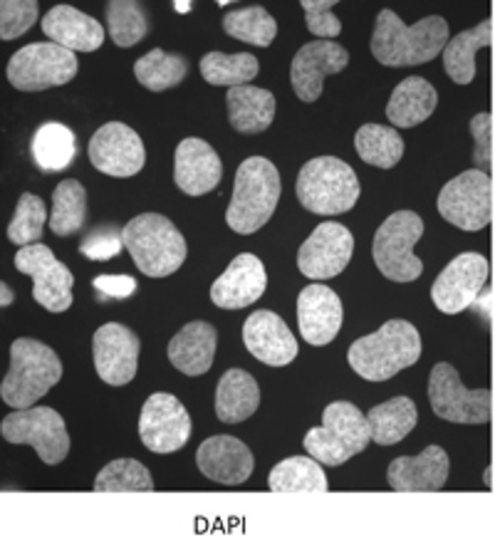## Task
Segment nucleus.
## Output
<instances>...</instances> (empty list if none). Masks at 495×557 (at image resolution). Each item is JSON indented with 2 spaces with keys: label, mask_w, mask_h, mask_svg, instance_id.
Returning a JSON list of instances; mask_svg holds the SVG:
<instances>
[{
  "label": "nucleus",
  "mask_w": 495,
  "mask_h": 557,
  "mask_svg": "<svg viewBox=\"0 0 495 557\" xmlns=\"http://www.w3.org/2000/svg\"><path fill=\"white\" fill-rule=\"evenodd\" d=\"M471 134L475 139V149H473V159H475V169L485 172V166L491 164L493 159V116L488 112L475 114L471 120Z\"/></svg>",
  "instance_id": "nucleus-46"
},
{
  "label": "nucleus",
  "mask_w": 495,
  "mask_h": 557,
  "mask_svg": "<svg viewBox=\"0 0 495 557\" xmlns=\"http://www.w3.org/2000/svg\"><path fill=\"white\" fill-rule=\"evenodd\" d=\"M297 199L310 213L339 215L355 209L362 194L355 169L337 157L310 159L295 184Z\"/></svg>",
  "instance_id": "nucleus-6"
},
{
  "label": "nucleus",
  "mask_w": 495,
  "mask_h": 557,
  "mask_svg": "<svg viewBox=\"0 0 495 557\" xmlns=\"http://www.w3.org/2000/svg\"><path fill=\"white\" fill-rule=\"evenodd\" d=\"M87 221V191L75 178H65L52 191L50 231L55 236H72Z\"/></svg>",
  "instance_id": "nucleus-37"
},
{
  "label": "nucleus",
  "mask_w": 495,
  "mask_h": 557,
  "mask_svg": "<svg viewBox=\"0 0 495 557\" xmlns=\"http://www.w3.org/2000/svg\"><path fill=\"white\" fill-rule=\"evenodd\" d=\"M223 164L209 141L188 137L178 141L174 154V182L186 196H203L219 186Z\"/></svg>",
  "instance_id": "nucleus-25"
},
{
  "label": "nucleus",
  "mask_w": 495,
  "mask_h": 557,
  "mask_svg": "<svg viewBox=\"0 0 495 557\" xmlns=\"http://www.w3.org/2000/svg\"><path fill=\"white\" fill-rule=\"evenodd\" d=\"M367 419L369 429H372V442L380 446H394L411 434L419 421V411L409 397H394L369 409Z\"/></svg>",
  "instance_id": "nucleus-33"
},
{
  "label": "nucleus",
  "mask_w": 495,
  "mask_h": 557,
  "mask_svg": "<svg viewBox=\"0 0 495 557\" xmlns=\"http://www.w3.org/2000/svg\"><path fill=\"white\" fill-rule=\"evenodd\" d=\"M424 236V221L413 211H396L374 233L372 258L386 281L413 283L424 273V263L413 246Z\"/></svg>",
  "instance_id": "nucleus-8"
},
{
  "label": "nucleus",
  "mask_w": 495,
  "mask_h": 557,
  "mask_svg": "<svg viewBox=\"0 0 495 557\" xmlns=\"http://www.w3.org/2000/svg\"><path fill=\"white\" fill-rule=\"evenodd\" d=\"M45 223H48V206H45L40 196L23 194L15 206L11 226H8V238H11V244L21 248L38 244Z\"/></svg>",
  "instance_id": "nucleus-42"
},
{
  "label": "nucleus",
  "mask_w": 495,
  "mask_h": 557,
  "mask_svg": "<svg viewBox=\"0 0 495 557\" xmlns=\"http://www.w3.org/2000/svg\"><path fill=\"white\" fill-rule=\"evenodd\" d=\"M196 466L206 479L221 486H240L253 473V451L236 436L219 434L206 438L196 451Z\"/></svg>",
  "instance_id": "nucleus-21"
},
{
  "label": "nucleus",
  "mask_w": 495,
  "mask_h": 557,
  "mask_svg": "<svg viewBox=\"0 0 495 557\" xmlns=\"http://www.w3.org/2000/svg\"><path fill=\"white\" fill-rule=\"evenodd\" d=\"M223 30L240 42L268 48L277 35V23L263 5H248L226 13V17H223Z\"/></svg>",
  "instance_id": "nucleus-39"
},
{
  "label": "nucleus",
  "mask_w": 495,
  "mask_h": 557,
  "mask_svg": "<svg viewBox=\"0 0 495 557\" xmlns=\"http://www.w3.org/2000/svg\"><path fill=\"white\" fill-rule=\"evenodd\" d=\"M438 104V95L434 85L424 77H407L394 87V92L386 102V120L394 127H417L434 114Z\"/></svg>",
  "instance_id": "nucleus-28"
},
{
  "label": "nucleus",
  "mask_w": 495,
  "mask_h": 557,
  "mask_svg": "<svg viewBox=\"0 0 495 557\" xmlns=\"http://www.w3.org/2000/svg\"><path fill=\"white\" fill-rule=\"evenodd\" d=\"M448 23L441 15H429L424 21L407 25L389 8L376 15L369 50L384 67L424 65L446 50Z\"/></svg>",
  "instance_id": "nucleus-1"
},
{
  "label": "nucleus",
  "mask_w": 495,
  "mask_h": 557,
  "mask_svg": "<svg viewBox=\"0 0 495 557\" xmlns=\"http://www.w3.org/2000/svg\"><path fill=\"white\" fill-rule=\"evenodd\" d=\"M62 380L58 352L30 337H17L11 345V370H8L0 397L13 409H30L52 386Z\"/></svg>",
  "instance_id": "nucleus-4"
},
{
  "label": "nucleus",
  "mask_w": 495,
  "mask_h": 557,
  "mask_svg": "<svg viewBox=\"0 0 495 557\" xmlns=\"http://www.w3.org/2000/svg\"><path fill=\"white\" fill-rule=\"evenodd\" d=\"M421 357V335L407 320H386L372 335L359 337L347 352L349 367L367 382H386Z\"/></svg>",
  "instance_id": "nucleus-2"
},
{
  "label": "nucleus",
  "mask_w": 495,
  "mask_h": 557,
  "mask_svg": "<svg viewBox=\"0 0 495 557\" xmlns=\"http://www.w3.org/2000/svg\"><path fill=\"white\" fill-rule=\"evenodd\" d=\"M30 154L45 174L65 172L77 157L75 132L65 127L62 122L40 124L30 139Z\"/></svg>",
  "instance_id": "nucleus-32"
},
{
  "label": "nucleus",
  "mask_w": 495,
  "mask_h": 557,
  "mask_svg": "<svg viewBox=\"0 0 495 557\" xmlns=\"http://www.w3.org/2000/svg\"><path fill=\"white\" fill-rule=\"evenodd\" d=\"M448 454L441 446H426L419 456H399L394 458L386 469V481L399 493H434L446 486Z\"/></svg>",
  "instance_id": "nucleus-24"
},
{
  "label": "nucleus",
  "mask_w": 495,
  "mask_h": 557,
  "mask_svg": "<svg viewBox=\"0 0 495 557\" xmlns=\"http://www.w3.org/2000/svg\"><path fill=\"white\" fill-rule=\"evenodd\" d=\"M141 444L154 454H174L191 438V417L174 394L157 392L144 401L139 417Z\"/></svg>",
  "instance_id": "nucleus-14"
},
{
  "label": "nucleus",
  "mask_w": 495,
  "mask_h": 557,
  "mask_svg": "<svg viewBox=\"0 0 495 557\" xmlns=\"http://www.w3.org/2000/svg\"><path fill=\"white\" fill-rule=\"evenodd\" d=\"M124 248V236L120 228L102 226L95 228L79 246V253L89 260H110Z\"/></svg>",
  "instance_id": "nucleus-45"
},
{
  "label": "nucleus",
  "mask_w": 495,
  "mask_h": 557,
  "mask_svg": "<svg viewBox=\"0 0 495 557\" xmlns=\"http://www.w3.org/2000/svg\"><path fill=\"white\" fill-rule=\"evenodd\" d=\"M124 246L149 277L176 273L186 260V240L174 223L161 213H139L122 228Z\"/></svg>",
  "instance_id": "nucleus-5"
},
{
  "label": "nucleus",
  "mask_w": 495,
  "mask_h": 557,
  "mask_svg": "<svg viewBox=\"0 0 495 557\" xmlns=\"http://www.w3.org/2000/svg\"><path fill=\"white\" fill-rule=\"evenodd\" d=\"M77 75L75 52L55 42H30L8 62V83L21 92L67 85Z\"/></svg>",
  "instance_id": "nucleus-9"
},
{
  "label": "nucleus",
  "mask_w": 495,
  "mask_h": 557,
  "mask_svg": "<svg viewBox=\"0 0 495 557\" xmlns=\"http://www.w3.org/2000/svg\"><path fill=\"white\" fill-rule=\"evenodd\" d=\"M342 320H345V308L332 287L312 283L297 295V325L308 345H330L337 337Z\"/></svg>",
  "instance_id": "nucleus-20"
},
{
  "label": "nucleus",
  "mask_w": 495,
  "mask_h": 557,
  "mask_svg": "<svg viewBox=\"0 0 495 557\" xmlns=\"http://www.w3.org/2000/svg\"><path fill=\"white\" fill-rule=\"evenodd\" d=\"M107 28H110V38L120 48H134L139 45L149 33V15L139 3L132 0H112L104 8Z\"/></svg>",
  "instance_id": "nucleus-40"
},
{
  "label": "nucleus",
  "mask_w": 495,
  "mask_h": 557,
  "mask_svg": "<svg viewBox=\"0 0 495 557\" xmlns=\"http://www.w3.org/2000/svg\"><path fill=\"white\" fill-rule=\"evenodd\" d=\"M0 290H3V300H0V305H3V308H5V305H11V302H13V293L8 290V285H5V283L0 285Z\"/></svg>",
  "instance_id": "nucleus-48"
},
{
  "label": "nucleus",
  "mask_w": 495,
  "mask_h": 557,
  "mask_svg": "<svg viewBox=\"0 0 495 557\" xmlns=\"http://www.w3.org/2000/svg\"><path fill=\"white\" fill-rule=\"evenodd\" d=\"M355 253L352 231L342 223L325 221L314 228L297 250V268L310 281H330L349 265Z\"/></svg>",
  "instance_id": "nucleus-16"
},
{
  "label": "nucleus",
  "mask_w": 495,
  "mask_h": 557,
  "mask_svg": "<svg viewBox=\"0 0 495 557\" xmlns=\"http://www.w3.org/2000/svg\"><path fill=\"white\" fill-rule=\"evenodd\" d=\"M97 493H141L154 491V479L149 469L134 458H116L107 463L95 479Z\"/></svg>",
  "instance_id": "nucleus-41"
},
{
  "label": "nucleus",
  "mask_w": 495,
  "mask_h": 557,
  "mask_svg": "<svg viewBox=\"0 0 495 557\" xmlns=\"http://www.w3.org/2000/svg\"><path fill=\"white\" fill-rule=\"evenodd\" d=\"M15 268L33 277V300L50 312H65L72 305L70 268L60 263L48 246L33 244L15 253Z\"/></svg>",
  "instance_id": "nucleus-13"
},
{
  "label": "nucleus",
  "mask_w": 495,
  "mask_h": 557,
  "mask_svg": "<svg viewBox=\"0 0 495 557\" xmlns=\"http://www.w3.org/2000/svg\"><path fill=\"white\" fill-rule=\"evenodd\" d=\"M493 25H495V5H493Z\"/></svg>",
  "instance_id": "nucleus-49"
},
{
  "label": "nucleus",
  "mask_w": 495,
  "mask_h": 557,
  "mask_svg": "<svg viewBox=\"0 0 495 557\" xmlns=\"http://www.w3.org/2000/svg\"><path fill=\"white\" fill-rule=\"evenodd\" d=\"M429 401L434 414L451 424H488L493 407L488 389H466L456 367L438 362L429 376Z\"/></svg>",
  "instance_id": "nucleus-12"
},
{
  "label": "nucleus",
  "mask_w": 495,
  "mask_h": 557,
  "mask_svg": "<svg viewBox=\"0 0 495 557\" xmlns=\"http://www.w3.org/2000/svg\"><path fill=\"white\" fill-rule=\"evenodd\" d=\"M215 343H219V332L211 322H188L166 347L169 362L186 376H201L213 367Z\"/></svg>",
  "instance_id": "nucleus-27"
},
{
  "label": "nucleus",
  "mask_w": 495,
  "mask_h": 557,
  "mask_svg": "<svg viewBox=\"0 0 495 557\" xmlns=\"http://www.w3.org/2000/svg\"><path fill=\"white\" fill-rule=\"evenodd\" d=\"M268 287V271L263 260L253 253H240L228 263L226 271L211 285L215 308L240 310L263 298Z\"/></svg>",
  "instance_id": "nucleus-22"
},
{
  "label": "nucleus",
  "mask_w": 495,
  "mask_h": 557,
  "mask_svg": "<svg viewBox=\"0 0 495 557\" xmlns=\"http://www.w3.org/2000/svg\"><path fill=\"white\" fill-rule=\"evenodd\" d=\"M268 486L273 493H327L330 483L318 458L290 456L273 466L268 475Z\"/></svg>",
  "instance_id": "nucleus-34"
},
{
  "label": "nucleus",
  "mask_w": 495,
  "mask_h": 557,
  "mask_svg": "<svg viewBox=\"0 0 495 557\" xmlns=\"http://www.w3.org/2000/svg\"><path fill=\"white\" fill-rule=\"evenodd\" d=\"M38 21L35 0H3L0 3V38L15 40L28 33Z\"/></svg>",
  "instance_id": "nucleus-43"
},
{
  "label": "nucleus",
  "mask_w": 495,
  "mask_h": 557,
  "mask_svg": "<svg viewBox=\"0 0 495 557\" xmlns=\"http://www.w3.org/2000/svg\"><path fill=\"white\" fill-rule=\"evenodd\" d=\"M134 75H137L141 87L151 89V92H164V89L184 83L188 75V60L184 55H178V52L154 48L137 60Z\"/></svg>",
  "instance_id": "nucleus-36"
},
{
  "label": "nucleus",
  "mask_w": 495,
  "mask_h": 557,
  "mask_svg": "<svg viewBox=\"0 0 495 557\" xmlns=\"http://www.w3.org/2000/svg\"><path fill=\"white\" fill-rule=\"evenodd\" d=\"M488 260L475 250L456 256L431 285V300L446 314L463 312L479 300L485 283H488Z\"/></svg>",
  "instance_id": "nucleus-15"
},
{
  "label": "nucleus",
  "mask_w": 495,
  "mask_h": 557,
  "mask_svg": "<svg viewBox=\"0 0 495 557\" xmlns=\"http://www.w3.org/2000/svg\"><path fill=\"white\" fill-rule=\"evenodd\" d=\"M372 442V429L362 409L352 401H332L322 411V424L308 429L302 444L312 458L325 466H342L362 454Z\"/></svg>",
  "instance_id": "nucleus-7"
},
{
  "label": "nucleus",
  "mask_w": 495,
  "mask_h": 557,
  "mask_svg": "<svg viewBox=\"0 0 495 557\" xmlns=\"http://www.w3.org/2000/svg\"><path fill=\"white\" fill-rule=\"evenodd\" d=\"M139 337L134 330L107 322L92 337V357L99 380L110 386H124L137 376L139 364Z\"/></svg>",
  "instance_id": "nucleus-19"
},
{
  "label": "nucleus",
  "mask_w": 495,
  "mask_h": 557,
  "mask_svg": "<svg viewBox=\"0 0 495 557\" xmlns=\"http://www.w3.org/2000/svg\"><path fill=\"white\" fill-rule=\"evenodd\" d=\"M89 161L97 172L114 178H129L139 174L147 161V149L137 132L122 122H110L99 127L87 147Z\"/></svg>",
  "instance_id": "nucleus-17"
},
{
  "label": "nucleus",
  "mask_w": 495,
  "mask_h": 557,
  "mask_svg": "<svg viewBox=\"0 0 495 557\" xmlns=\"http://www.w3.org/2000/svg\"><path fill=\"white\" fill-rule=\"evenodd\" d=\"M201 75L213 87H243L258 75V60L250 52H206L201 58Z\"/></svg>",
  "instance_id": "nucleus-38"
},
{
  "label": "nucleus",
  "mask_w": 495,
  "mask_h": 557,
  "mask_svg": "<svg viewBox=\"0 0 495 557\" xmlns=\"http://www.w3.org/2000/svg\"><path fill=\"white\" fill-rule=\"evenodd\" d=\"M0 434L8 444H25L33 446L42 463L58 466L70 454V434L55 409L50 407H30V409H15L8 414L0 424Z\"/></svg>",
  "instance_id": "nucleus-10"
},
{
  "label": "nucleus",
  "mask_w": 495,
  "mask_h": 557,
  "mask_svg": "<svg viewBox=\"0 0 495 557\" xmlns=\"http://www.w3.org/2000/svg\"><path fill=\"white\" fill-rule=\"evenodd\" d=\"M495 40V25L493 21H483L475 28H468L458 33L456 38L448 40L444 55V70L446 75L454 79L456 85H471L475 77V52L488 48Z\"/></svg>",
  "instance_id": "nucleus-31"
},
{
  "label": "nucleus",
  "mask_w": 495,
  "mask_h": 557,
  "mask_svg": "<svg viewBox=\"0 0 495 557\" xmlns=\"http://www.w3.org/2000/svg\"><path fill=\"white\" fill-rule=\"evenodd\" d=\"M95 287L107 298H127V295L137 290V283L129 275H99Z\"/></svg>",
  "instance_id": "nucleus-47"
},
{
  "label": "nucleus",
  "mask_w": 495,
  "mask_h": 557,
  "mask_svg": "<svg viewBox=\"0 0 495 557\" xmlns=\"http://www.w3.org/2000/svg\"><path fill=\"white\" fill-rule=\"evenodd\" d=\"M42 33L48 35L50 42L62 45L72 52H95L102 48L107 38L102 23L72 5L50 8L42 17Z\"/></svg>",
  "instance_id": "nucleus-26"
},
{
  "label": "nucleus",
  "mask_w": 495,
  "mask_h": 557,
  "mask_svg": "<svg viewBox=\"0 0 495 557\" xmlns=\"http://www.w3.org/2000/svg\"><path fill=\"white\" fill-rule=\"evenodd\" d=\"M260 407V389L253 374L233 367L215 386V417L223 424H240L250 419Z\"/></svg>",
  "instance_id": "nucleus-29"
},
{
  "label": "nucleus",
  "mask_w": 495,
  "mask_h": 557,
  "mask_svg": "<svg viewBox=\"0 0 495 557\" xmlns=\"http://www.w3.org/2000/svg\"><path fill=\"white\" fill-rule=\"evenodd\" d=\"M243 343L258 362L268 367H285L297 357V339L281 314L256 310L243 325Z\"/></svg>",
  "instance_id": "nucleus-23"
},
{
  "label": "nucleus",
  "mask_w": 495,
  "mask_h": 557,
  "mask_svg": "<svg viewBox=\"0 0 495 557\" xmlns=\"http://www.w3.org/2000/svg\"><path fill=\"white\" fill-rule=\"evenodd\" d=\"M226 107L231 127L240 134L265 132L275 120V97L263 87L243 85L228 89Z\"/></svg>",
  "instance_id": "nucleus-30"
},
{
  "label": "nucleus",
  "mask_w": 495,
  "mask_h": 557,
  "mask_svg": "<svg viewBox=\"0 0 495 557\" xmlns=\"http://www.w3.org/2000/svg\"><path fill=\"white\" fill-rule=\"evenodd\" d=\"M281 201V174L265 157H250L236 172L233 196L226 211L228 228L248 236L273 219Z\"/></svg>",
  "instance_id": "nucleus-3"
},
{
  "label": "nucleus",
  "mask_w": 495,
  "mask_h": 557,
  "mask_svg": "<svg viewBox=\"0 0 495 557\" xmlns=\"http://www.w3.org/2000/svg\"><path fill=\"white\" fill-rule=\"evenodd\" d=\"M305 11V23H308V30L318 35L322 40H332L342 33L339 17L332 13V8L337 5V0H302Z\"/></svg>",
  "instance_id": "nucleus-44"
},
{
  "label": "nucleus",
  "mask_w": 495,
  "mask_h": 557,
  "mask_svg": "<svg viewBox=\"0 0 495 557\" xmlns=\"http://www.w3.org/2000/svg\"><path fill=\"white\" fill-rule=\"evenodd\" d=\"M349 65V52L339 42L314 40L295 52L290 65V83L300 102H318L330 75H337Z\"/></svg>",
  "instance_id": "nucleus-18"
},
{
  "label": "nucleus",
  "mask_w": 495,
  "mask_h": 557,
  "mask_svg": "<svg viewBox=\"0 0 495 557\" xmlns=\"http://www.w3.org/2000/svg\"><path fill=\"white\" fill-rule=\"evenodd\" d=\"M441 219L461 231H483L493 219V184L488 172L468 169L441 188L438 194Z\"/></svg>",
  "instance_id": "nucleus-11"
},
{
  "label": "nucleus",
  "mask_w": 495,
  "mask_h": 557,
  "mask_svg": "<svg viewBox=\"0 0 495 557\" xmlns=\"http://www.w3.org/2000/svg\"><path fill=\"white\" fill-rule=\"evenodd\" d=\"M355 149L364 164L394 169L404 157L401 134L386 124H364L355 134Z\"/></svg>",
  "instance_id": "nucleus-35"
}]
</instances>
